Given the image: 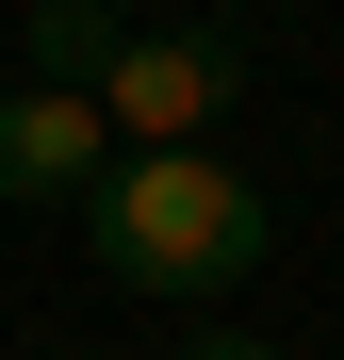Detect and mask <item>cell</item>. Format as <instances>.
Here are the masks:
<instances>
[{
    "mask_svg": "<svg viewBox=\"0 0 344 360\" xmlns=\"http://www.w3.org/2000/svg\"><path fill=\"white\" fill-rule=\"evenodd\" d=\"M82 246H98V278H132V295H229L279 246V213L213 148H115L98 197H82Z\"/></svg>",
    "mask_w": 344,
    "mask_h": 360,
    "instance_id": "1",
    "label": "cell"
},
{
    "mask_svg": "<svg viewBox=\"0 0 344 360\" xmlns=\"http://www.w3.org/2000/svg\"><path fill=\"white\" fill-rule=\"evenodd\" d=\"M82 98H98V131H132V148H213V115L246 98V49L229 33H115V66Z\"/></svg>",
    "mask_w": 344,
    "mask_h": 360,
    "instance_id": "2",
    "label": "cell"
},
{
    "mask_svg": "<svg viewBox=\"0 0 344 360\" xmlns=\"http://www.w3.org/2000/svg\"><path fill=\"white\" fill-rule=\"evenodd\" d=\"M98 164H115V131H98V98H82V82H0V197L82 213V197H98Z\"/></svg>",
    "mask_w": 344,
    "mask_h": 360,
    "instance_id": "3",
    "label": "cell"
},
{
    "mask_svg": "<svg viewBox=\"0 0 344 360\" xmlns=\"http://www.w3.org/2000/svg\"><path fill=\"white\" fill-rule=\"evenodd\" d=\"M17 49H33V82H98L115 66V0H33Z\"/></svg>",
    "mask_w": 344,
    "mask_h": 360,
    "instance_id": "4",
    "label": "cell"
},
{
    "mask_svg": "<svg viewBox=\"0 0 344 360\" xmlns=\"http://www.w3.org/2000/svg\"><path fill=\"white\" fill-rule=\"evenodd\" d=\"M181 360H279V344H181Z\"/></svg>",
    "mask_w": 344,
    "mask_h": 360,
    "instance_id": "5",
    "label": "cell"
}]
</instances>
